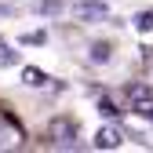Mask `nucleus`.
Here are the masks:
<instances>
[{
  "mask_svg": "<svg viewBox=\"0 0 153 153\" xmlns=\"http://www.w3.org/2000/svg\"><path fill=\"white\" fill-rule=\"evenodd\" d=\"M73 15H76V22L95 26V22H106V18H109V7L99 4V0H76V4H73Z\"/></svg>",
  "mask_w": 153,
  "mask_h": 153,
  "instance_id": "nucleus-1",
  "label": "nucleus"
},
{
  "mask_svg": "<svg viewBox=\"0 0 153 153\" xmlns=\"http://www.w3.org/2000/svg\"><path fill=\"white\" fill-rule=\"evenodd\" d=\"M15 146H22V128L7 109H0V149H15Z\"/></svg>",
  "mask_w": 153,
  "mask_h": 153,
  "instance_id": "nucleus-2",
  "label": "nucleus"
},
{
  "mask_svg": "<svg viewBox=\"0 0 153 153\" xmlns=\"http://www.w3.org/2000/svg\"><path fill=\"white\" fill-rule=\"evenodd\" d=\"M120 142H124V131L117 124H106V128H99V135H95V149H117Z\"/></svg>",
  "mask_w": 153,
  "mask_h": 153,
  "instance_id": "nucleus-3",
  "label": "nucleus"
},
{
  "mask_svg": "<svg viewBox=\"0 0 153 153\" xmlns=\"http://www.w3.org/2000/svg\"><path fill=\"white\" fill-rule=\"evenodd\" d=\"M51 139H55V146L69 149V146H76V142H73V139H76V131H73L69 120H55V124H51Z\"/></svg>",
  "mask_w": 153,
  "mask_h": 153,
  "instance_id": "nucleus-4",
  "label": "nucleus"
},
{
  "mask_svg": "<svg viewBox=\"0 0 153 153\" xmlns=\"http://www.w3.org/2000/svg\"><path fill=\"white\" fill-rule=\"evenodd\" d=\"M22 84H26V88H44V84H48V73L36 69V66H26V69H22Z\"/></svg>",
  "mask_w": 153,
  "mask_h": 153,
  "instance_id": "nucleus-5",
  "label": "nucleus"
},
{
  "mask_svg": "<svg viewBox=\"0 0 153 153\" xmlns=\"http://www.w3.org/2000/svg\"><path fill=\"white\" fill-rule=\"evenodd\" d=\"M7 66H18V51L0 40V69H7Z\"/></svg>",
  "mask_w": 153,
  "mask_h": 153,
  "instance_id": "nucleus-6",
  "label": "nucleus"
},
{
  "mask_svg": "<svg viewBox=\"0 0 153 153\" xmlns=\"http://www.w3.org/2000/svg\"><path fill=\"white\" fill-rule=\"evenodd\" d=\"M36 15H62V0H44V4L33 7Z\"/></svg>",
  "mask_w": 153,
  "mask_h": 153,
  "instance_id": "nucleus-7",
  "label": "nucleus"
},
{
  "mask_svg": "<svg viewBox=\"0 0 153 153\" xmlns=\"http://www.w3.org/2000/svg\"><path fill=\"white\" fill-rule=\"evenodd\" d=\"M135 29H142V33H149V29H153V7L135 15Z\"/></svg>",
  "mask_w": 153,
  "mask_h": 153,
  "instance_id": "nucleus-8",
  "label": "nucleus"
},
{
  "mask_svg": "<svg viewBox=\"0 0 153 153\" xmlns=\"http://www.w3.org/2000/svg\"><path fill=\"white\" fill-rule=\"evenodd\" d=\"M91 62H109V44H95L91 48Z\"/></svg>",
  "mask_w": 153,
  "mask_h": 153,
  "instance_id": "nucleus-9",
  "label": "nucleus"
},
{
  "mask_svg": "<svg viewBox=\"0 0 153 153\" xmlns=\"http://www.w3.org/2000/svg\"><path fill=\"white\" fill-rule=\"evenodd\" d=\"M99 113H102V117H120V109L113 106L109 99H102V102H99Z\"/></svg>",
  "mask_w": 153,
  "mask_h": 153,
  "instance_id": "nucleus-10",
  "label": "nucleus"
},
{
  "mask_svg": "<svg viewBox=\"0 0 153 153\" xmlns=\"http://www.w3.org/2000/svg\"><path fill=\"white\" fill-rule=\"evenodd\" d=\"M44 40H48L44 33H26V36H22V44H44Z\"/></svg>",
  "mask_w": 153,
  "mask_h": 153,
  "instance_id": "nucleus-11",
  "label": "nucleus"
},
{
  "mask_svg": "<svg viewBox=\"0 0 153 153\" xmlns=\"http://www.w3.org/2000/svg\"><path fill=\"white\" fill-rule=\"evenodd\" d=\"M0 15H4V18H11V15H15V7H11V4H4V0H0Z\"/></svg>",
  "mask_w": 153,
  "mask_h": 153,
  "instance_id": "nucleus-12",
  "label": "nucleus"
}]
</instances>
